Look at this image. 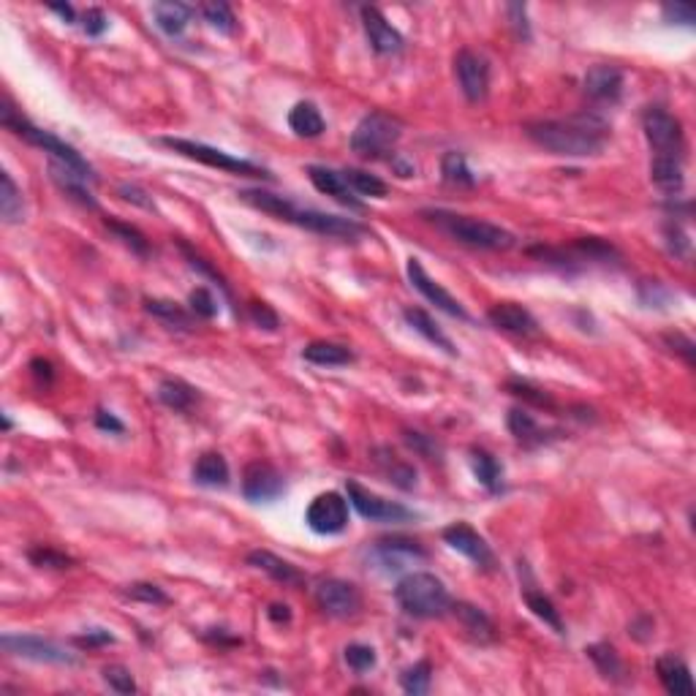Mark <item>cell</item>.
Masks as SVG:
<instances>
[{"label": "cell", "instance_id": "6da1fadb", "mask_svg": "<svg viewBox=\"0 0 696 696\" xmlns=\"http://www.w3.org/2000/svg\"><path fill=\"white\" fill-rule=\"evenodd\" d=\"M525 136L566 158H588L599 155L607 144L610 128L599 114H574L569 120H534L525 125Z\"/></svg>", "mask_w": 696, "mask_h": 696}, {"label": "cell", "instance_id": "7a4b0ae2", "mask_svg": "<svg viewBox=\"0 0 696 696\" xmlns=\"http://www.w3.org/2000/svg\"><path fill=\"white\" fill-rule=\"evenodd\" d=\"M240 199L245 204L283 221V223H294L299 229H308V231H316V234H324V237H348V240H354L365 231V226H359L351 218L329 215V212H321V210H302L291 199L270 193L264 188H245V191H240Z\"/></svg>", "mask_w": 696, "mask_h": 696}, {"label": "cell", "instance_id": "3957f363", "mask_svg": "<svg viewBox=\"0 0 696 696\" xmlns=\"http://www.w3.org/2000/svg\"><path fill=\"white\" fill-rule=\"evenodd\" d=\"M422 218L436 223L452 240H457L463 245H471V248L509 250L517 242V237L509 229H504L498 223H490V221H482V218H471V215H460V212H449V210H425Z\"/></svg>", "mask_w": 696, "mask_h": 696}, {"label": "cell", "instance_id": "277c9868", "mask_svg": "<svg viewBox=\"0 0 696 696\" xmlns=\"http://www.w3.org/2000/svg\"><path fill=\"white\" fill-rule=\"evenodd\" d=\"M0 123L8 128V131H14L16 136H22L25 142H30L33 147H38V150H44V152H49V161H57V163H65L68 169H74V172H79L82 177H87L90 182H95L98 177H95V172H93V166L71 147V144H65L63 139H57L54 133H49V131H41V128H35L33 123H27L16 109H14V103L8 101V98H3V103H0Z\"/></svg>", "mask_w": 696, "mask_h": 696}, {"label": "cell", "instance_id": "5b68a950", "mask_svg": "<svg viewBox=\"0 0 696 696\" xmlns=\"http://www.w3.org/2000/svg\"><path fill=\"white\" fill-rule=\"evenodd\" d=\"M395 599L406 615L425 618V621L441 618L452 607L446 585L430 572H414V574L403 577L395 588Z\"/></svg>", "mask_w": 696, "mask_h": 696}, {"label": "cell", "instance_id": "8992f818", "mask_svg": "<svg viewBox=\"0 0 696 696\" xmlns=\"http://www.w3.org/2000/svg\"><path fill=\"white\" fill-rule=\"evenodd\" d=\"M403 136V123L387 112H370L365 114L354 133H351V150L359 158H384L389 155Z\"/></svg>", "mask_w": 696, "mask_h": 696}, {"label": "cell", "instance_id": "52a82bcc", "mask_svg": "<svg viewBox=\"0 0 696 696\" xmlns=\"http://www.w3.org/2000/svg\"><path fill=\"white\" fill-rule=\"evenodd\" d=\"M169 150L191 158V161H199L204 166H212V169H221V172H231V174H248V177H267V169H261L259 163H250V161H242V158H234L231 152H223L218 147H210L204 142H193V139H177V136H163L161 139Z\"/></svg>", "mask_w": 696, "mask_h": 696}, {"label": "cell", "instance_id": "ba28073f", "mask_svg": "<svg viewBox=\"0 0 696 696\" xmlns=\"http://www.w3.org/2000/svg\"><path fill=\"white\" fill-rule=\"evenodd\" d=\"M642 128L645 136L651 142V147L656 150V155H675L683 158V125L675 114H670L662 106H653L642 114Z\"/></svg>", "mask_w": 696, "mask_h": 696}, {"label": "cell", "instance_id": "9c48e42d", "mask_svg": "<svg viewBox=\"0 0 696 696\" xmlns=\"http://www.w3.org/2000/svg\"><path fill=\"white\" fill-rule=\"evenodd\" d=\"M305 523L313 534H321V536L343 534L348 525V501L335 490L321 493L310 501L305 512Z\"/></svg>", "mask_w": 696, "mask_h": 696}, {"label": "cell", "instance_id": "30bf717a", "mask_svg": "<svg viewBox=\"0 0 696 696\" xmlns=\"http://www.w3.org/2000/svg\"><path fill=\"white\" fill-rule=\"evenodd\" d=\"M316 604L324 615L348 621L362 613V593L354 583L346 580H321L316 588Z\"/></svg>", "mask_w": 696, "mask_h": 696}, {"label": "cell", "instance_id": "8fae6325", "mask_svg": "<svg viewBox=\"0 0 696 696\" xmlns=\"http://www.w3.org/2000/svg\"><path fill=\"white\" fill-rule=\"evenodd\" d=\"M3 651L11 653V656H19V659H30V662H38V664H76V656H71L65 648H60L57 642L52 640H44V637H35V634H5L3 637Z\"/></svg>", "mask_w": 696, "mask_h": 696}, {"label": "cell", "instance_id": "7c38bea8", "mask_svg": "<svg viewBox=\"0 0 696 696\" xmlns=\"http://www.w3.org/2000/svg\"><path fill=\"white\" fill-rule=\"evenodd\" d=\"M455 76H457V84L463 90V95L471 101V103H479L487 98L490 93V63L471 52V49H460L457 57H455Z\"/></svg>", "mask_w": 696, "mask_h": 696}, {"label": "cell", "instance_id": "4fadbf2b", "mask_svg": "<svg viewBox=\"0 0 696 696\" xmlns=\"http://www.w3.org/2000/svg\"><path fill=\"white\" fill-rule=\"evenodd\" d=\"M348 501L351 506L370 523H406L414 517L411 509H406L403 504H395V501H387L370 490H365L362 485L357 482H348Z\"/></svg>", "mask_w": 696, "mask_h": 696}, {"label": "cell", "instance_id": "5bb4252c", "mask_svg": "<svg viewBox=\"0 0 696 696\" xmlns=\"http://www.w3.org/2000/svg\"><path fill=\"white\" fill-rule=\"evenodd\" d=\"M406 272H408V280H411V286L430 302V305H436L438 310H444V313H449L452 319H468V313H466V308L438 283V280H433L430 275H427V270L422 267V261L417 259V256H411L408 259V264H406Z\"/></svg>", "mask_w": 696, "mask_h": 696}, {"label": "cell", "instance_id": "9a60e30c", "mask_svg": "<svg viewBox=\"0 0 696 696\" xmlns=\"http://www.w3.org/2000/svg\"><path fill=\"white\" fill-rule=\"evenodd\" d=\"M444 542L457 550L460 555H466L468 561H474L479 569L493 572L495 569V553L493 547L485 542V536H479L468 523H452L449 528H444Z\"/></svg>", "mask_w": 696, "mask_h": 696}, {"label": "cell", "instance_id": "2e32d148", "mask_svg": "<svg viewBox=\"0 0 696 696\" xmlns=\"http://www.w3.org/2000/svg\"><path fill=\"white\" fill-rule=\"evenodd\" d=\"M283 474L270 463H250L242 474V495L253 504L275 501L278 495H283Z\"/></svg>", "mask_w": 696, "mask_h": 696}, {"label": "cell", "instance_id": "e0dca14e", "mask_svg": "<svg viewBox=\"0 0 696 696\" xmlns=\"http://www.w3.org/2000/svg\"><path fill=\"white\" fill-rule=\"evenodd\" d=\"M487 321L509 335L517 338H536L539 335V321L531 316V310H525L517 302H498L487 310Z\"/></svg>", "mask_w": 696, "mask_h": 696}, {"label": "cell", "instance_id": "ac0fdd59", "mask_svg": "<svg viewBox=\"0 0 696 696\" xmlns=\"http://www.w3.org/2000/svg\"><path fill=\"white\" fill-rule=\"evenodd\" d=\"M362 25H365V33H368V41L370 46L378 52V54H392V52H400L403 49V35L397 27H392L387 22V16L376 8V5H365L362 8Z\"/></svg>", "mask_w": 696, "mask_h": 696}, {"label": "cell", "instance_id": "d6986e66", "mask_svg": "<svg viewBox=\"0 0 696 696\" xmlns=\"http://www.w3.org/2000/svg\"><path fill=\"white\" fill-rule=\"evenodd\" d=\"M623 71L618 65H593L585 74V93L599 103H615L623 93Z\"/></svg>", "mask_w": 696, "mask_h": 696}, {"label": "cell", "instance_id": "ffe728a7", "mask_svg": "<svg viewBox=\"0 0 696 696\" xmlns=\"http://www.w3.org/2000/svg\"><path fill=\"white\" fill-rule=\"evenodd\" d=\"M373 558L376 564H381L387 572H397L403 569L411 558H427V553L419 547V542L411 539H381L373 547Z\"/></svg>", "mask_w": 696, "mask_h": 696}, {"label": "cell", "instance_id": "44dd1931", "mask_svg": "<svg viewBox=\"0 0 696 696\" xmlns=\"http://www.w3.org/2000/svg\"><path fill=\"white\" fill-rule=\"evenodd\" d=\"M308 177H310V182L316 185V191H321V193L338 199L340 204L354 207V210L362 207V204L354 199V191H351V185L346 182L343 172H335V169H327V166L313 163V166H308Z\"/></svg>", "mask_w": 696, "mask_h": 696}, {"label": "cell", "instance_id": "7402d4cb", "mask_svg": "<svg viewBox=\"0 0 696 696\" xmlns=\"http://www.w3.org/2000/svg\"><path fill=\"white\" fill-rule=\"evenodd\" d=\"M248 564L256 566L259 572L270 574V577H272L275 583H280V585H289V588L305 585V574H302L294 564H289V561H283V558H278V555H272V553H267V550H253V553H248Z\"/></svg>", "mask_w": 696, "mask_h": 696}, {"label": "cell", "instance_id": "603a6c76", "mask_svg": "<svg viewBox=\"0 0 696 696\" xmlns=\"http://www.w3.org/2000/svg\"><path fill=\"white\" fill-rule=\"evenodd\" d=\"M656 675L662 681V686L672 696H694V678L691 670L686 667V662H681L678 656L667 653L656 662Z\"/></svg>", "mask_w": 696, "mask_h": 696}, {"label": "cell", "instance_id": "cb8c5ba5", "mask_svg": "<svg viewBox=\"0 0 696 696\" xmlns=\"http://www.w3.org/2000/svg\"><path fill=\"white\" fill-rule=\"evenodd\" d=\"M449 613L460 621V626L479 642H493L495 640V623L490 621L487 613H482L479 607L468 604V602H452Z\"/></svg>", "mask_w": 696, "mask_h": 696}, {"label": "cell", "instance_id": "d4e9b609", "mask_svg": "<svg viewBox=\"0 0 696 696\" xmlns=\"http://www.w3.org/2000/svg\"><path fill=\"white\" fill-rule=\"evenodd\" d=\"M49 174H52L54 185L63 193H68L71 199H76L84 207H95V199H93V193L87 188L90 185L87 177H82L79 172H74V169H68L65 163H57V161H49Z\"/></svg>", "mask_w": 696, "mask_h": 696}, {"label": "cell", "instance_id": "484cf974", "mask_svg": "<svg viewBox=\"0 0 696 696\" xmlns=\"http://www.w3.org/2000/svg\"><path fill=\"white\" fill-rule=\"evenodd\" d=\"M651 180L656 188H662L664 193H681L683 185H686V177H683V158H675V155H656L653 163H651Z\"/></svg>", "mask_w": 696, "mask_h": 696}, {"label": "cell", "instance_id": "4316f807", "mask_svg": "<svg viewBox=\"0 0 696 696\" xmlns=\"http://www.w3.org/2000/svg\"><path fill=\"white\" fill-rule=\"evenodd\" d=\"M406 321L427 340V343H433L436 348H441V351H446L449 357H457V348H455V343H452V338L433 321V316L430 313H425L422 308H406Z\"/></svg>", "mask_w": 696, "mask_h": 696}, {"label": "cell", "instance_id": "83f0119b", "mask_svg": "<svg viewBox=\"0 0 696 696\" xmlns=\"http://www.w3.org/2000/svg\"><path fill=\"white\" fill-rule=\"evenodd\" d=\"M302 359L321 365V368H343L354 362V351L343 343H332V340H313L302 348Z\"/></svg>", "mask_w": 696, "mask_h": 696}, {"label": "cell", "instance_id": "f1b7e54d", "mask_svg": "<svg viewBox=\"0 0 696 696\" xmlns=\"http://www.w3.org/2000/svg\"><path fill=\"white\" fill-rule=\"evenodd\" d=\"M289 128H291L297 136H302V139H316V136L324 133L327 125H324V117H321V112H319L316 103L299 101V103H294L291 112H289Z\"/></svg>", "mask_w": 696, "mask_h": 696}, {"label": "cell", "instance_id": "f546056e", "mask_svg": "<svg viewBox=\"0 0 696 696\" xmlns=\"http://www.w3.org/2000/svg\"><path fill=\"white\" fill-rule=\"evenodd\" d=\"M193 482L201 487H226L229 485V463L218 452H204L193 466Z\"/></svg>", "mask_w": 696, "mask_h": 696}, {"label": "cell", "instance_id": "4dcf8cb0", "mask_svg": "<svg viewBox=\"0 0 696 696\" xmlns=\"http://www.w3.org/2000/svg\"><path fill=\"white\" fill-rule=\"evenodd\" d=\"M588 659L596 664V670L602 672V678L607 681H615V683H623L626 681V664L623 659L618 656V651L607 642H596L591 648H585Z\"/></svg>", "mask_w": 696, "mask_h": 696}, {"label": "cell", "instance_id": "1f68e13d", "mask_svg": "<svg viewBox=\"0 0 696 696\" xmlns=\"http://www.w3.org/2000/svg\"><path fill=\"white\" fill-rule=\"evenodd\" d=\"M152 16H155V25L166 33V35H180L191 16H193V8L185 5V3H155L152 5Z\"/></svg>", "mask_w": 696, "mask_h": 696}, {"label": "cell", "instance_id": "d6a6232c", "mask_svg": "<svg viewBox=\"0 0 696 696\" xmlns=\"http://www.w3.org/2000/svg\"><path fill=\"white\" fill-rule=\"evenodd\" d=\"M144 310L150 313V316H155L161 324H166L169 329H191L193 327V316L182 308V305H177V302H172V299H144Z\"/></svg>", "mask_w": 696, "mask_h": 696}, {"label": "cell", "instance_id": "836d02e7", "mask_svg": "<svg viewBox=\"0 0 696 696\" xmlns=\"http://www.w3.org/2000/svg\"><path fill=\"white\" fill-rule=\"evenodd\" d=\"M376 463H378V468L387 474V479L395 485V487H400V490H414L417 487V471L408 466V463H403L395 452H389V449H376Z\"/></svg>", "mask_w": 696, "mask_h": 696}, {"label": "cell", "instance_id": "e575fe53", "mask_svg": "<svg viewBox=\"0 0 696 696\" xmlns=\"http://www.w3.org/2000/svg\"><path fill=\"white\" fill-rule=\"evenodd\" d=\"M506 425H509L512 436H515L523 446H536V444H542V441L547 438V433L539 427V422H536L528 411H523V408H512L509 417H506Z\"/></svg>", "mask_w": 696, "mask_h": 696}, {"label": "cell", "instance_id": "d590c367", "mask_svg": "<svg viewBox=\"0 0 696 696\" xmlns=\"http://www.w3.org/2000/svg\"><path fill=\"white\" fill-rule=\"evenodd\" d=\"M471 468H474V476L479 479V485H485L490 493H498L501 490V482H504V468L501 463L485 452V449H471Z\"/></svg>", "mask_w": 696, "mask_h": 696}, {"label": "cell", "instance_id": "8d00e7d4", "mask_svg": "<svg viewBox=\"0 0 696 696\" xmlns=\"http://www.w3.org/2000/svg\"><path fill=\"white\" fill-rule=\"evenodd\" d=\"M0 215L5 223H19L25 215L22 191L16 188V182L11 180L8 172H0Z\"/></svg>", "mask_w": 696, "mask_h": 696}, {"label": "cell", "instance_id": "74e56055", "mask_svg": "<svg viewBox=\"0 0 696 696\" xmlns=\"http://www.w3.org/2000/svg\"><path fill=\"white\" fill-rule=\"evenodd\" d=\"M158 400L174 411H188L196 403V389L180 378H166L158 384Z\"/></svg>", "mask_w": 696, "mask_h": 696}, {"label": "cell", "instance_id": "f35d334b", "mask_svg": "<svg viewBox=\"0 0 696 696\" xmlns=\"http://www.w3.org/2000/svg\"><path fill=\"white\" fill-rule=\"evenodd\" d=\"M343 177H346V182L351 185L354 193L373 196V199H384L389 193V185L381 177H376V174H370L365 169H346Z\"/></svg>", "mask_w": 696, "mask_h": 696}, {"label": "cell", "instance_id": "ab89813d", "mask_svg": "<svg viewBox=\"0 0 696 696\" xmlns=\"http://www.w3.org/2000/svg\"><path fill=\"white\" fill-rule=\"evenodd\" d=\"M523 599H525V604H528V610L539 618V621H544L555 634H564V621H561V613L555 610V604L544 596V593H539V591H525L523 593Z\"/></svg>", "mask_w": 696, "mask_h": 696}, {"label": "cell", "instance_id": "60d3db41", "mask_svg": "<svg viewBox=\"0 0 696 696\" xmlns=\"http://www.w3.org/2000/svg\"><path fill=\"white\" fill-rule=\"evenodd\" d=\"M441 174L449 185H460V188H471L476 182L474 172L468 169V161L463 152H446L444 161H441Z\"/></svg>", "mask_w": 696, "mask_h": 696}, {"label": "cell", "instance_id": "b9f144b4", "mask_svg": "<svg viewBox=\"0 0 696 696\" xmlns=\"http://www.w3.org/2000/svg\"><path fill=\"white\" fill-rule=\"evenodd\" d=\"M430 683H433V667H430V662H419V664L408 667V670L400 675L403 691L411 696H425L430 691Z\"/></svg>", "mask_w": 696, "mask_h": 696}, {"label": "cell", "instance_id": "7bdbcfd3", "mask_svg": "<svg viewBox=\"0 0 696 696\" xmlns=\"http://www.w3.org/2000/svg\"><path fill=\"white\" fill-rule=\"evenodd\" d=\"M106 229H109L125 248H131L133 253H139V256H147V253H150V242H147V237H144L136 226L123 223V221H114V218H106Z\"/></svg>", "mask_w": 696, "mask_h": 696}, {"label": "cell", "instance_id": "ee69618b", "mask_svg": "<svg viewBox=\"0 0 696 696\" xmlns=\"http://www.w3.org/2000/svg\"><path fill=\"white\" fill-rule=\"evenodd\" d=\"M201 16L210 22V27H215L218 33H234L237 30V16L231 11L229 3L223 0H212V3H204L201 5Z\"/></svg>", "mask_w": 696, "mask_h": 696}, {"label": "cell", "instance_id": "f6af8a7d", "mask_svg": "<svg viewBox=\"0 0 696 696\" xmlns=\"http://www.w3.org/2000/svg\"><path fill=\"white\" fill-rule=\"evenodd\" d=\"M506 389H509L515 397H520V400H525V403H531V406H536V408H555V400H553V395H550L547 389H539V387H534L531 381H520V378H512V381H506Z\"/></svg>", "mask_w": 696, "mask_h": 696}, {"label": "cell", "instance_id": "bcb514c9", "mask_svg": "<svg viewBox=\"0 0 696 696\" xmlns=\"http://www.w3.org/2000/svg\"><path fill=\"white\" fill-rule=\"evenodd\" d=\"M177 245H180V250L185 253V259H188V264H191L193 270H199L201 275L212 278V280H215V283L221 286V291H223L226 297H231V291H229V283H226V278H223V275H221V272H218V270H215V267H212L210 261H207V259H201V256H199V253H196V250H193V248H191L188 242H182V240H180Z\"/></svg>", "mask_w": 696, "mask_h": 696}, {"label": "cell", "instance_id": "7dc6e473", "mask_svg": "<svg viewBox=\"0 0 696 696\" xmlns=\"http://www.w3.org/2000/svg\"><path fill=\"white\" fill-rule=\"evenodd\" d=\"M343 659H346V664H348L354 672H359V675H362V672H370V670L376 667V651H373L370 645L354 642V645L346 648Z\"/></svg>", "mask_w": 696, "mask_h": 696}, {"label": "cell", "instance_id": "c3c4849f", "mask_svg": "<svg viewBox=\"0 0 696 696\" xmlns=\"http://www.w3.org/2000/svg\"><path fill=\"white\" fill-rule=\"evenodd\" d=\"M103 681L112 691L117 694H136V681L131 675V670L120 667V664H109L103 667Z\"/></svg>", "mask_w": 696, "mask_h": 696}, {"label": "cell", "instance_id": "681fc988", "mask_svg": "<svg viewBox=\"0 0 696 696\" xmlns=\"http://www.w3.org/2000/svg\"><path fill=\"white\" fill-rule=\"evenodd\" d=\"M27 558L35 564V566H46V569H68L74 561L68 558V555H63V553H57V550H52V547H33L30 553H27Z\"/></svg>", "mask_w": 696, "mask_h": 696}, {"label": "cell", "instance_id": "f907efd6", "mask_svg": "<svg viewBox=\"0 0 696 696\" xmlns=\"http://www.w3.org/2000/svg\"><path fill=\"white\" fill-rule=\"evenodd\" d=\"M248 316L256 327L267 329V332H275L280 327V319L278 313L267 305V302H248Z\"/></svg>", "mask_w": 696, "mask_h": 696}, {"label": "cell", "instance_id": "816d5d0a", "mask_svg": "<svg viewBox=\"0 0 696 696\" xmlns=\"http://www.w3.org/2000/svg\"><path fill=\"white\" fill-rule=\"evenodd\" d=\"M188 305H191V310H193L196 316H201V319H212V316L218 313V302H215V297H212L204 286L191 291Z\"/></svg>", "mask_w": 696, "mask_h": 696}, {"label": "cell", "instance_id": "f5cc1de1", "mask_svg": "<svg viewBox=\"0 0 696 696\" xmlns=\"http://www.w3.org/2000/svg\"><path fill=\"white\" fill-rule=\"evenodd\" d=\"M131 599L136 602H147V604H169V596L158 588V585H150V583H136L125 591Z\"/></svg>", "mask_w": 696, "mask_h": 696}, {"label": "cell", "instance_id": "db71d44e", "mask_svg": "<svg viewBox=\"0 0 696 696\" xmlns=\"http://www.w3.org/2000/svg\"><path fill=\"white\" fill-rule=\"evenodd\" d=\"M664 19L670 25H694L696 14L694 8L686 5V3H667L664 5Z\"/></svg>", "mask_w": 696, "mask_h": 696}, {"label": "cell", "instance_id": "11a10c76", "mask_svg": "<svg viewBox=\"0 0 696 696\" xmlns=\"http://www.w3.org/2000/svg\"><path fill=\"white\" fill-rule=\"evenodd\" d=\"M406 441L411 449H417L419 455H425L427 460H436L438 455V444L433 438H427L425 433H414V430H406Z\"/></svg>", "mask_w": 696, "mask_h": 696}, {"label": "cell", "instance_id": "9f6ffc18", "mask_svg": "<svg viewBox=\"0 0 696 696\" xmlns=\"http://www.w3.org/2000/svg\"><path fill=\"white\" fill-rule=\"evenodd\" d=\"M82 27H84L87 35H101L109 27V19H106V14L101 8H87L82 14Z\"/></svg>", "mask_w": 696, "mask_h": 696}, {"label": "cell", "instance_id": "6f0895ef", "mask_svg": "<svg viewBox=\"0 0 696 696\" xmlns=\"http://www.w3.org/2000/svg\"><path fill=\"white\" fill-rule=\"evenodd\" d=\"M667 343H670L675 351H681V354L686 357V362H689V365L694 362V340H691V338H686V335L675 332V335H667Z\"/></svg>", "mask_w": 696, "mask_h": 696}, {"label": "cell", "instance_id": "680465c9", "mask_svg": "<svg viewBox=\"0 0 696 696\" xmlns=\"http://www.w3.org/2000/svg\"><path fill=\"white\" fill-rule=\"evenodd\" d=\"M117 193H120L125 201H133V204H139V207L152 210V201H150V199H144L147 193H144L142 188H136V185H120V188H117Z\"/></svg>", "mask_w": 696, "mask_h": 696}, {"label": "cell", "instance_id": "91938a15", "mask_svg": "<svg viewBox=\"0 0 696 696\" xmlns=\"http://www.w3.org/2000/svg\"><path fill=\"white\" fill-rule=\"evenodd\" d=\"M95 425L101 427V430H109V433H125V425L114 417V414H109V411H98L95 414Z\"/></svg>", "mask_w": 696, "mask_h": 696}, {"label": "cell", "instance_id": "94428289", "mask_svg": "<svg viewBox=\"0 0 696 696\" xmlns=\"http://www.w3.org/2000/svg\"><path fill=\"white\" fill-rule=\"evenodd\" d=\"M82 648L87 645V648H93V645H112L114 642V637L109 634V632H101V629H93V632H87L84 637H79L76 640Z\"/></svg>", "mask_w": 696, "mask_h": 696}, {"label": "cell", "instance_id": "6125c7cd", "mask_svg": "<svg viewBox=\"0 0 696 696\" xmlns=\"http://www.w3.org/2000/svg\"><path fill=\"white\" fill-rule=\"evenodd\" d=\"M506 11H509V16L515 19V27H517V30L528 38V35H531V30H528V19H525V5H523V3H509V8H506Z\"/></svg>", "mask_w": 696, "mask_h": 696}, {"label": "cell", "instance_id": "be15d7a7", "mask_svg": "<svg viewBox=\"0 0 696 696\" xmlns=\"http://www.w3.org/2000/svg\"><path fill=\"white\" fill-rule=\"evenodd\" d=\"M267 618L275 621V623H289V621H291V610H289L286 604H270Z\"/></svg>", "mask_w": 696, "mask_h": 696}, {"label": "cell", "instance_id": "e7e4bbea", "mask_svg": "<svg viewBox=\"0 0 696 696\" xmlns=\"http://www.w3.org/2000/svg\"><path fill=\"white\" fill-rule=\"evenodd\" d=\"M30 368H33V376H35V378L52 381V365H49L46 359H33Z\"/></svg>", "mask_w": 696, "mask_h": 696}, {"label": "cell", "instance_id": "03108f58", "mask_svg": "<svg viewBox=\"0 0 696 696\" xmlns=\"http://www.w3.org/2000/svg\"><path fill=\"white\" fill-rule=\"evenodd\" d=\"M49 8H52L54 14H60L65 22H74V19H76V11H74L68 3H49Z\"/></svg>", "mask_w": 696, "mask_h": 696}, {"label": "cell", "instance_id": "003e7915", "mask_svg": "<svg viewBox=\"0 0 696 696\" xmlns=\"http://www.w3.org/2000/svg\"><path fill=\"white\" fill-rule=\"evenodd\" d=\"M392 163H395V169H397L400 177H411V174L417 172L414 163H406V161H400V158H392Z\"/></svg>", "mask_w": 696, "mask_h": 696}]
</instances>
